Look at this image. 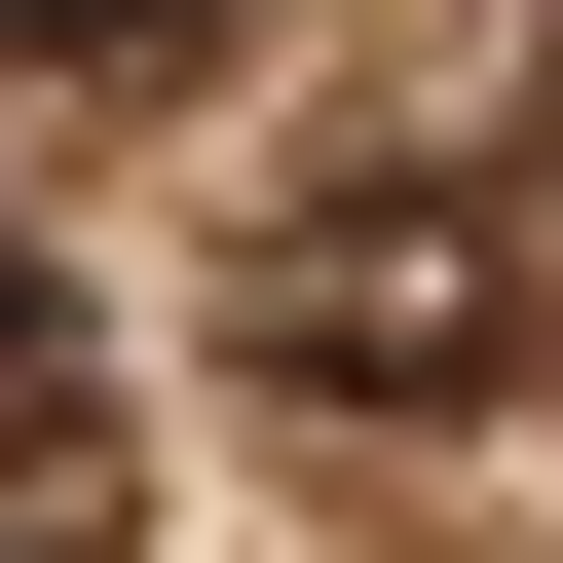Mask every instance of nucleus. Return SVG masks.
<instances>
[{"instance_id":"nucleus-1","label":"nucleus","mask_w":563,"mask_h":563,"mask_svg":"<svg viewBox=\"0 0 563 563\" xmlns=\"http://www.w3.org/2000/svg\"><path fill=\"white\" fill-rule=\"evenodd\" d=\"M263 376H301V413H488L526 376V225L451 151H339L301 225H263Z\"/></svg>"},{"instance_id":"nucleus-2","label":"nucleus","mask_w":563,"mask_h":563,"mask_svg":"<svg viewBox=\"0 0 563 563\" xmlns=\"http://www.w3.org/2000/svg\"><path fill=\"white\" fill-rule=\"evenodd\" d=\"M151 526V451H113V376H38V413H0V563H113Z\"/></svg>"},{"instance_id":"nucleus-3","label":"nucleus","mask_w":563,"mask_h":563,"mask_svg":"<svg viewBox=\"0 0 563 563\" xmlns=\"http://www.w3.org/2000/svg\"><path fill=\"white\" fill-rule=\"evenodd\" d=\"M38 376H76V301H38V225H0V413H38Z\"/></svg>"},{"instance_id":"nucleus-4","label":"nucleus","mask_w":563,"mask_h":563,"mask_svg":"<svg viewBox=\"0 0 563 563\" xmlns=\"http://www.w3.org/2000/svg\"><path fill=\"white\" fill-rule=\"evenodd\" d=\"M0 38H151V0H0Z\"/></svg>"}]
</instances>
